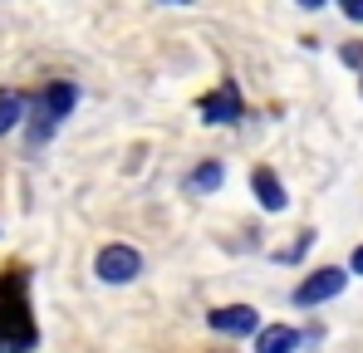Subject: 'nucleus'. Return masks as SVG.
Listing matches in <instances>:
<instances>
[{
	"instance_id": "7",
	"label": "nucleus",
	"mask_w": 363,
	"mask_h": 353,
	"mask_svg": "<svg viewBox=\"0 0 363 353\" xmlns=\"http://www.w3.org/2000/svg\"><path fill=\"white\" fill-rule=\"evenodd\" d=\"M295 349H300V334L290 324H270L255 334V353H295Z\"/></svg>"
},
{
	"instance_id": "6",
	"label": "nucleus",
	"mask_w": 363,
	"mask_h": 353,
	"mask_svg": "<svg viewBox=\"0 0 363 353\" xmlns=\"http://www.w3.org/2000/svg\"><path fill=\"white\" fill-rule=\"evenodd\" d=\"M250 191H255V201H260L265 211H285V201H290L285 186H280V176L270 172V167H255V172H250Z\"/></svg>"
},
{
	"instance_id": "11",
	"label": "nucleus",
	"mask_w": 363,
	"mask_h": 353,
	"mask_svg": "<svg viewBox=\"0 0 363 353\" xmlns=\"http://www.w3.org/2000/svg\"><path fill=\"white\" fill-rule=\"evenodd\" d=\"M354 275H363V245L354 250Z\"/></svg>"
},
{
	"instance_id": "5",
	"label": "nucleus",
	"mask_w": 363,
	"mask_h": 353,
	"mask_svg": "<svg viewBox=\"0 0 363 353\" xmlns=\"http://www.w3.org/2000/svg\"><path fill=\"white\" fill-rule=\"evenodd\" d=\"M201 118L206 123H236L241 118V89L236 84H221L216 94H206L201 99Z\"/></svg>"
},
{
	"instance_id": "4",
	"label": "nucleus",
	"mask_w": 363,
	"mask_h": 353,
	"mask_svg": "<svg viewBox=\"0 0 363 353\" xmlns=\"http://www.w3.org/2000/svg\"><path fill=\"white\" fill-rule=\"evenodd\" d=\"M206 324H211L216 334H260V314H255L250 304H226V309H216Z\"/></svg>"
},
{
	"instance_id": "13",
	"label": "nucleus",
	"mask_w": 363,
	"mask_h": 353,
	"mask_svg": "<svg viewBox=\"0 0 363 353\" xmlns=\"http://www.w3.org/2000/svg\"><path fill=\"white\" fill-rule=\"evenodd\" d=\"M172 5H186V0H172Z\"/></svg>"
},
{
	"instance_id": "8",
	"label": "nucleus",
	"mask_w": 363,
	"mask_h": 353,
	"mask_svg": "<svg viewBox=\"0 0 363 353\" xmlns=\"http://www.w3.org/2000/svg\"><path fill=\"white\" fill-rule=\"evenodd\" d=\"M221 162H201L196 172H186V191H216L221 186Z\"/></svg>"
},
{
	"instance_id": "12",
	"label": "nucleus",
	"mask_w": 363,
	"mask_h": 353,
	"mask_svg": "<svg viewBox=\"0 0 363 353\" xmlns=\"http://www.w3.org/2000/svg\"><path fill=\"white\" fill-rule=\"evenodd\" d=\"M300 5H304V10H319V5H324V0H300Z\"/></svg>"
},
{
	"instance_id": "1",
	"label": "nucleus",
	"mask_w": 363,
	"mask_h": 353,
	"mask_svg": "<svg viewBox=\"0 0 363 353\" xmlns=\"http://www.w3.org/2000/svg\"><path fill=\"white\" fill-rule=\"evenodd\" d=\"M74 103H79V89H74V84H50V89H45V99H40L35 128H30V142H45V138L55 133V123L74 113Z\"/></svg>"
},
{
	"instance_id": "3",
	"label": "nucleus",
	"mask_w": 363,
	"mask_h": 353,
	"mask_svg": "<svg viewBox=\"0 0 363 353\" xmlns=\"http://www.w3.org/2000/svg\"><path fill=\"white\" fill-rule=\"evenodd\" d=\"M344 285H349V275L339 270V265H324V270H314L309 280H300L295 285V304H324V299H334V294H344Z\"/></svg>"
},
{
	"instance_id": "2",
	"label": "nucleus",
	"mask_w": 363,
	"mask_h": 353,
	"mask_svg": "<svg viewBox=\"0 0 363 353\" xmlns=\"http://www.w3.org/2000/svg\"><path fill=\"white\" fill-rule=\"evenodd\" d=\"M94 275H99L104 285H128V280L143 275V255H138L133 245H104L99 260H94Z\"/></svg>"
},
{
	"instance_id": "9",
	"label": "nucleus",
	"mask_w": 363,
	"mask_h": 353,
	"mask_svg": "<svg viewBox=\"0 0 363 353\" xmlns=\"http://www.w3.org/2000/svg\"><path fill=\"white\" fill-rule=\"evenodd\" d=\"M20 118H25V99H20V94H0V138L15 133Z\"/></svg>"
},
{
	"instance_id": "10",
	"label": "nucleus",
	"mask_w": 363,
	"mask_h": 353,
	"mask_svg": "<svg viewBox=\"0 0 363 353\" xmlns=\"http://www.w3.org/2000/svg\"><path fill=\"white\" fill-rule=\"evenodd\" d=\"M339 10H344L349 20H363V0H339Z\"/></svg>"
}]
</instances>
